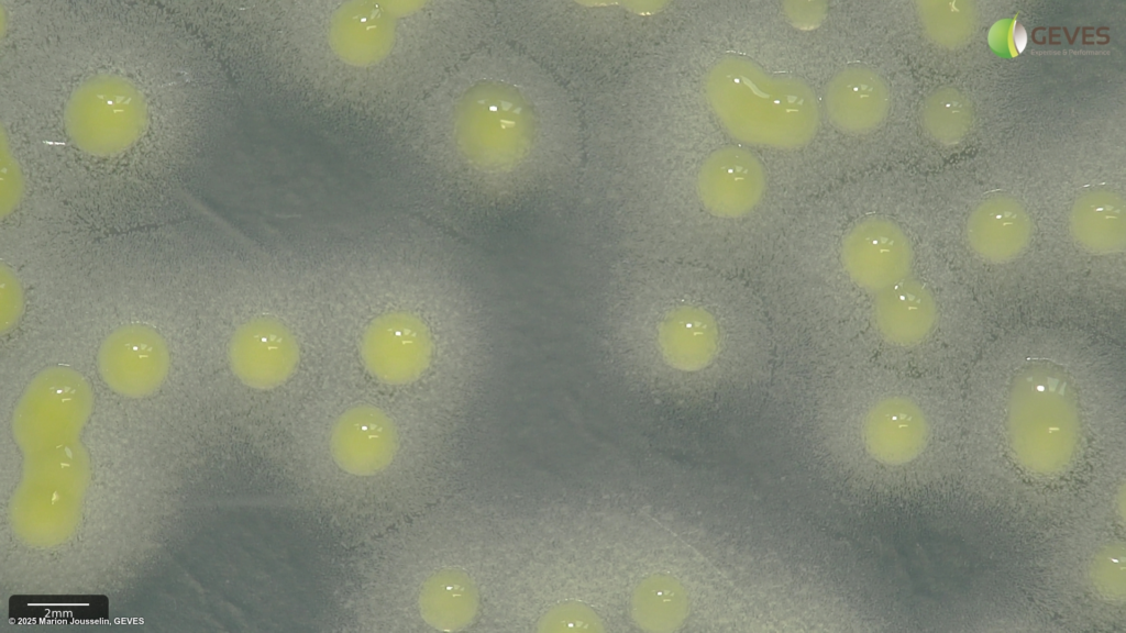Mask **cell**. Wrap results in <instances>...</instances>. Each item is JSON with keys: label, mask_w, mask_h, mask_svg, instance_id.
I'll return each mask as SVG.
<instances>
[{"label": "cell", "mask_w": 1126, "mask_h": 633, "mask_svg": "<svg viewBox=\"0 0 1126 633\" xmlns=\"http://www.w3.org/2000/svg\"><path fill=\"white\" fill-rule=\"evenodd\" d=\"M1008 414L1012 433L1022 441H1067L1077 412L1064 374L1047 363L1026 366L1014 378Z\"/></svg>", "instance_id": "4"}, {"label": "cell", "mask_w": 1126, "mask_h": 633, "mask_svg": "<svg viewBox=\"0 0 1126 633\" xmlns=\"http://www.w3.org/2000/svg\"><path fill=\"white\" fill-rule=\"evenodd\" d=\"M23 179L11 153L1 142V216L12 213L23 195Z\"/></svg>", "instance_id": "22"}, {"label": "cell", "mask_w": 1126, "mask_h": 633, "mask_svg": "<svg viewBox=\"0 0 1126 633\" xmlns=\"http://www.w3.org/2000/svg\"><path fill=\"white\" fill-rule=\"evenodd\" d=\"M921 20L928 34L943 45H959L970 35L974 14L965 2H936L923 10Z\"/></svg>", "instance_id": "19"}, {"label": "cell", "mask_w": 1126, "mask_h": 633, "mask_svg": "<svg viewBox=\"0 0 1126 633\" xmlns=\"http://www.w3.org/2000/svg\"><path fill=\"white\" fill-rule=\"evenodd\" d=\"M1069 226L1079 246L1093 254H1112L1125 246L1126 207L1116 191L1103 188L1081 195L1069 214Z\"/></svg>", "instance_id": "15"}, {"label": "cell", "mask_w": 1126, "mask_h": 633, "mask_svg": "<svg viewBox=\"0 0 1126 633\" xmlns=\"http://www.w3.org/2000/svg\"><path fill=\"white\" fill-rule=\"evenodd\" d=\"M873 316L885 341L913 346L932 332L938 306L929 288L910 276L875 293Z\"/></svg>", "instance_id": "12"}, {"label": "cell", "mask_w": 1126, "mask_h": 633, "mask_svg": "<svg viewBox=\"0 0 1126 633\" xmlns=\"http://www.w3.org/2000/svg\"><path fill=\"white\" fill-rule=\"evenodd\" d=\"M172 366L169 345L155 327L128 322L112 329L96 353L97 373L114 393L131 399L157 391Z\"/></svg>", "instance_id": "3"}, {"label": "cell", "mask_w": 1126, "mask_h": 633, "mask_svg": "<svg viewBox=\"0 0 1126 633\" xmlns=\"http://www.w3.org/2000/svg\"><path fill=\"white\" fill-rule=\"evenodd\" d=\"M704 95L726 133L744 144L796 149L819 129V102L806 80L770 73L744 56L715 62L705 75Z\"/></svg>", "instance_id": "1"}, {"label": "cell", "mask_w": 1126, "mask_h": 633, "mask_svg": "<svg viewBox=\"0 0 1126 633\" xmlns=\"http://www.w3.org/2000/svg\"><path fill=\"white\" fill-rule=\"evenodd\" d=\"M923 433L924 420L919 410L902 398L877 402L865 419V438L874 447L916 442Z\"/></svg>", "instance_id": "17"}, {"label": "cell", "mask_w": 1126, "mask_h": 633, "mask_svg": "<svg viewBox=\"0 0 1126 633\" xmlns=\"http://www.w3.org/2000/svg\"><path fill=\"white\" fill-rule=\"evenodd\" d=\"M1034 235L1033 220L1024 204L1007 193H994L971 210L965 223L970 248L995 264L1022 256Z\"/></svg>", "instance_id": "11"}, {"label": "cell", "mask_w": 1126, "mask_h": 633, "mask_svg": "<svg viewBox=\"0 0 1126 633\" xmlns=\"http://www.w3.org/2000/svg\"><path fill=\"white\" fill-rule=\"evenodd\" d=\"M25 293L15 271L1 264L0 268V333L11 332L23 315Z\"/></svg>", "instance_id": "21"}, {"label": "cell", "mask_w": 1126, "mask_h": 633, "mask_svg": "<svg viewBox=\"0 0 1126 633\" xmlns=\"http://www.w3.org/2000/svg\"><path fill=\"white\" fill-rule=\"evenodd\" d=\"M432 340L426 323L405 310L384 312L365 327L360 357L366 371L389 386L419 379L429 367Z\"/></svg>", "instance_id": "6"}, {"label": "cell", "mask_w": 1126, "mask_h": 633, "mask_svg": "<svg viewBox=\"0 0 1126 633\" xmlns=\"http://www.w3.org/2000/svg\"><path fill=\"white\" fill-rule=\"evenodd\" d=\"M539 632H603L604 622L588 604L561 602L547 610L538 621Z\"/></svg>", "instance_id": "20"}, {"label": "cell", "mask_w": 1126, "mask_h": 633, "mask_svg": "<svg viewBox=\"0 0 1126 633\" xmlns=\"http://www.w3.org/2000/svg\"><path fill=\"white\" fill-rule=\"evenodd\" d=\"M686 598L676 579L664 574H652L641 579L630 597V614L636 625L645 632H670L684 620Z\"/></svg>", "instance_id": "16"}, {"label": "cell", "mask_w": 1126, "mask_h": 633, "mask_svg": "<svg viewBox=\"0 0 1126 633\" xmlns=\"http://www.w3.org/2000/svg\"><path fill=\"white\" fill-rule=\"evenodd\" d=\"M399 445L393 419L380 408L358 403L345 409L333 422L329 447L335 465L344 473L368 477L386 469Z\"/></svg>", "instance_id": "9"}, {"label": "cell", "mask_w": 1126, "mask_h": 633, "mask_svg": "<svg viewBox=\"0 0 1126 633\" xmlns=\"http://www.w3.org/2000/svg\"><path fill=\"white\" fill-rule=\"evenodd\" d=\"M227 358L235 378L256 390L284 385L300 362V346L294 332L282 320L257 315L242 322L232 332Z\"/></svg>", "instance_id": "7"}, {"label": "cell", "mask_w": 1126, "mask_h": 633, "mask_svg": "<svg viewBox=\"0 0 1126 633\" xmlns=\"http://www.w3.org/2000/svg\"><path fill=\"white\" fill-rule=\"evenodd\" d=\"M972 108L967 97L954 87H939L924 100L920 109L927 133L945 144L961 142L972 125Z\"/></svg>", "instance_id": "18"}, {"label": "cell", "mask_w": 1126, "mask_h": 633, "mask_svg": "<svg viewBox=\"0 0 1126 633\" xmlns=\"http://www.w3.org/2000/svg\"><path fill=\"white\" fill-rule=\"evenodd\" d=\"M661 343L669 362L681 370L709 366L721 346L720 324L706 306H684L663 323Z\"/></svg>", "instance_id": "13"}, {"label": "cell", "mask_w": 1126, "mask_h": 633, "mask_svg": "<svg viewBox=\"0 0 1126 633\" xmlns=\"http://www.w3.org/2000/svg\"><path fill=\"white\" fill-rule=\"evenodd\" d=\"M696 185L700 203L708 213L736 219L750 213L762 201L768 173L749 149L725 145L704 158Z\"/></svg>", "instance_id": "8"}, {"label": "cell", "mask_w": 1126, "mask_h": 633, "mask_svg": "<svg viewBox=\"0 0 1126 633\" xmlns=\"http://www.w3.org/2000/svg\"><path fill=\"white\" fill-rule=\"evenodd\" d=\"M839 259L851 282L875 295L912 276L914 251L895 220L869 215L842 235Z\"/></svg>", "instance_id": "5"}, {"label": "cell", "mask_w": 1126, "mask_h": 633, "mask_svg": "<svg viewBox=\"0 0 1126 633\" xmlns=\"http://www.w3.org/2000/svg\"><path fill=\"white\" fill-rule=\"evenodd\" d=\"M150 122L146 97L129 78L91 75L69 93L63 112L67 137L80 152L112 157L133 147Z\"/></svg>", "instance_id": "2"}, {"label": "cell", "mask_w": 1126, "mask_h": 633, "mask_svg": "<svg viewBox=\"0 0 1126 633\" xmlns=\"http://www.w3.org/2000/svg\"><path fill=\"white\" fill-rule=\"evenodd\" d=\"M419 611L423 621L442 632L466 629L479 610V592L473 578L457 567L441 568L422 584Z\"/></svg>", "instance_id": "14"}, {"label": "cell", "mask_w": 1126, "mask_h": 633, "mask_svg": "<svg viewBox=\"0 0 1126 633\" xmlns=\"http://www.w3.org/2000/svg\"><path fill=\"white\" fill-rule=\"evenodd\" d=\"M824 110L829 122L849 134H865L877 129L891 108V93L884 78L873 68L847 65L828 80Z\"/></svg>", "instance_id": "10"}]
</instances>
